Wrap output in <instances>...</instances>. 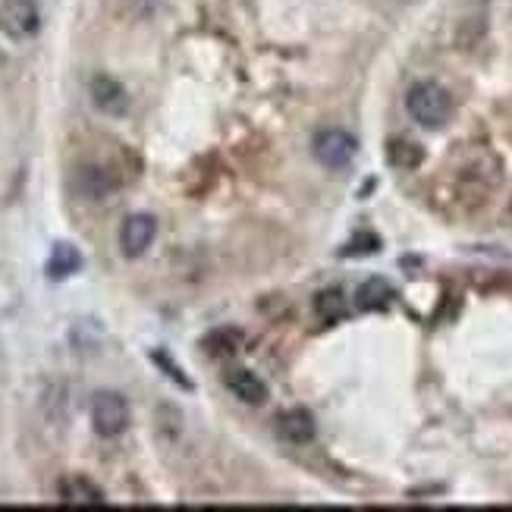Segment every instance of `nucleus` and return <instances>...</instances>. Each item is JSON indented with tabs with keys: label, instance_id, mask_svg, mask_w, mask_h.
Listing matches in <instances>:
<instances>
[{
	"label": "nucleus",
	"instance_id": "ddd939ff",
	"mask_svg": "<svg viewBox=\"0 0 512 512\" xmlns=\"http://www.w3.org/2000/svg\"><path fill=\"white\" fill-rule=\"evenodd\" d=\"M315 311H318V318L327 324L340 321L346 315V296L340 293V289H324V293L315 299Z\"/></svg>",
	"mask_w": 512,
	"mask_h": 512
},
{
	"label": "nucleus",
	"instance_id": "2eb2a0df",
	"mask_svg": "<svg viewBox=\"0 0 512 512\" xmlns=\"http://www.w3.org/2000/svg\"><path fill=\"white\" fill-rule=\"evenodd\" d=\"M403 4H415V0H403Z\"/></svg>",
	"mask_w": 512,
	"mask_h": 512
},
{
	"label": "nucleus",
	"instance_id": "4468645a",
	"mask_svg": "<svg viewBox=\"0 0 512 512\" xmlns=\"http://www.w3.org/2000/svg\"><path fill=\"white\" fill-rule=\"evenodd\" d=\"M82 186H85V192L92 195V198H101L114 183L107 180V173H104V170H85V173H82Z\"/></svg>",
	"mask_w": 512,
	"mask_h": 512
},
{
	"label": "nucleus",
	"instance_id": "7ed1b4c3",
	"mask_svg": "<svg viewBox=\"0 0 512 512\" xmlns=\"http://www.w3.org/2000/svg\"><path fill=\"white\" fill-rule=\"evenodd\" d=\"M41 29V13L35 0H0V32L13 41L32 38Z\"/></svg>",
	"mask_w": 512,
	"mask_h": 512
},
{
	"label": "nucleus",
	"instance_id": "1a4fd4ad",
	"mask_svg": "<svg viewBox=\"0 0 512 512\" xmlns=\"http://www.w3.org/2000/svg\"><path fill=\"white\" fill-rule=\"evenodd\" d=\"M396 299L393 286L384 280V277H371L359 286V293H355V305L365 308V311H381L387 308L390 302Z\"/></svg>",
	"mask_w": 512,
	"mask_h": 512
},
{
	"label": "nucleus",
	"instance_id": "9b49d317",
	"mask_svg": "<svg viewBox=\"0 0 512 512\" xmlns=\"http://www.w3.org/2000/svg\"><path fill=\"white\" fill-rule=\"evenodd\" d=\"M280 434L289 443H308L315 440V418H311L305 409H293L280 415Z\"/></svg>",
	"mask_w": 512,
	"mask_h": 512
},
{
	"label": "nucleus",
	"instance_id": "f03ea898",
	"mask_svg": "<svg viewBox=\"0 0 512 512\" xmlns=\"http://www.w3.org/2000/svg\"><path fill=\"white\" fill-rule=\"evenodd\" d=\"M92 428L98 437L114 440L129 428V403L114 390H98L92 396Z\"/></svg>",
	"mask_w": 512,
	"mask_h": 512
},
{
	"label": "nucleus",
	"instance_id": "f257e3e1",
	"mask_svg": "<svg viewBox=\"0 0 512 512\" xmlns=\"http://www.w3.org/2000/svg\"><path fill=\"white\" fill-rule=\"evenodd\" d=\"M406 110H409V117L425 129H440L453 117V98L447 88L437 82H418L409 88Z\"/></svg>",
	"mask_w": 512,
	"mask_h": 512
},
{
	"label": "nucleus",
	"instance_id": "0eeeda50",
	"mask_svg": "<svg viewBox=\"0 0 512 512\" xmlns=\"http://www.w3.org/2000/svg\"><path fill=\"white\" fill-rule=\"evenodd\" d=\"M57 497L63 506H76V509H92V506H104V491L95 484V481H88L82 475H70V478H63L60 487H57Z\"/></svg>",
	"mask_w": 512,
	"mask_h": 512
},
{
	"label": "nucleus",
	"instance_id": "f8f14e48",
	"mask_svg": "<svg viewBox=\"0 0 512 512\" xmlns=\"http://www.w3.org/2000/svg\"><path fill=\"white\" fill-rule=\"evenodd\" d=\"M387 161L399 170H415L421 161H425V151L421 145L409 142V139H393L390 148H387Z\"/></svg>",
	"mask_w": 512,
	"mask_h": 512
},
{
	"label": "nucleus",
	"instance_id": "9d476101",
	"mask_svg": "<svg viewBox=\"0 0 512 512\" xmlns=\"http://www.w3.org/2000/svg\"><path fill=\"white\" fill-rule=\"evenodd\" d=\"M82 267V255L76 246H70V242H57V246L51 249V258H48V277L51 280H66L79 274Z\"/></svg>",
	"mask_w": 512,
	"mask_h": 512
},
{
	"label": "nucleus",
	"instance_id": "423d86ee",
	"mask_svg": "<svg viewBox=\"0 0 512 512\" xmlns=\"http://www.w3.org/2000/svg\"><path fill=\"white\" fill-rule=\"evenodd\" d=\"M88 92H92V104L101 110V114H110V117L126 114L129 95H126V88L114 76H104V73L95 76L92 85H88Z\"/></svg>",
	"mask_w": 512,
	"mask_h": 512
},
{
	"label": "nucleus",
	"instance_id": "39448f33",
	"mask_svg": "<svg viewBox=\"0 0 512 512\" xmlns=\"http://www.w3.org/2000/svg\"><path fill=\"white\" fill-rule=\"evenodd\" d=\"M154 236H158V220L151 214H129L120 227V249L126 258H142L151 249Z\"/></svg>",
	"mask_w": 512,
	"mask_h": 512
},
{
	"label": "nucleus",
	"instance_id": "20e7f679",
	"mask_svg": "<svg viewBox=\"0 0 512 512\" xmlns=\"http://www.w3.org/2000/svg\"><path fill=\"white\" fill-rule=\"evenodd\" d=\"M355 151H359V142H355L346 129H324L315 136V158L327 167V170H343L352 164Z\"/></svg>",
	"mask_w": 512,
	"mask_h": 512
},
{
	"label": "nucleus",
	"instance_id": "6e6552de",
	"mask_svg": "<svg viewBox=\"0 0 512 512\" xmlns=\"http://www.w3.org/2000/svg\"><path fill=\"white\" fill-rule=\"evenodd\" d=\"M227 390L242 399L246 406H261L264 399H267V384L261 381V377L249 368H236L227 374Z\"/></svg>",
	"mask_w": 512,
	"mask_h": 512
}]
</instances>
